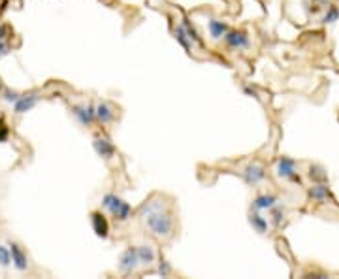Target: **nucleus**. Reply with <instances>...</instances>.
<instances>
[{
	"label": "nucleus",
	"instance_id": "obj_1",
	"mask_svg": "<svg viewBox=\"0 0 339 279\" xmlns=\"http://www.w3.org/2000/svg\"><path fill=\"white\" fill-rule=\"evenodd\" d=\"M141 221L145 224V228L153 234V236L160 238V239H168L173 236V228H175V221L171 211L166 209V206L160 209H155L151 213H147L145 217H141Z\"/></svg>",
	"mask_w": 339,
	"mask_h": 279
},
{
	"label": "nucleus",
	"instance_id": "obj_2",
	"mask_svg": "<svg viewBox=\"0 0 339 279\" xmlns=\"http://www.w3.org/2000/svg\"><path fill=\"white\" fill-rule=\"evenodd\" d=\"M102 208L108 209L110 215H112L117 223H125V221H128V219L132 217V208H130V204L125 202L123 198H119L117 195H113V193L104 195V198H102Z\"/></svg>",
	"mask_w": 339,
	"mask_h": 279
},
{
	"label": "nucleus",
	"instance_id": "obj_3",
	"mask_svg": "<svg viewBox=\"0 0 339 279\" xmlns=\"http://www.w3.org/2000/svg\"><path fill=\"white\" fill-rule=\"evenodd\" d=\"M140 266L138 262V255H136V247H128L121 253L119 257V262H117V270L123 274V276H130L136 272V268Z\"/></svg>",
	"mask_w": 339,
	"mask_h": 279
},
{
	"label": "nucleus",
	"instance_id": "obj_4",
	"mask_svg": "<svg viewBox=\"0 0 339 279\" xmlns=\"http://www.w3.org/2000/svg\"><path fill=\"white\" fill-rule=\"evenodd\" d=\"M72 113L74 117L79 121L81 126H93L96 123V112H94V106L93 104H87V106H72Z\"/></svg>",
	"mask_w": 339,
	"mask_h": 279
},
{
	"label": "nucleus",
	"instance_id": "obj_5",
	"mask_svg": "<svg viewBox=\"0 0 339 279\" xmlns=\"http://www.w3.org/2000/svg\"><path fill=\"white\" fill-rule=\"evenodd\" d=\"M277 176L282 179H288V181H300L296 172V162L288 157H281L277 160Z\"/></svg>",
	"mask_w": 339,
	"mask_h": 279
},
{
	"label": "nucleus",
	"instance_id": "obj_6",
	"mask_svg": "<svg viewBox=\"0 0 339 279\" xmlns=\"http://www.w3.org/2000/svg\"><path fill=\"white\" fill-rule=\"evenodd\" d=\"M225 42L230 49L240 51V49H247L249 47V36L243 30H228L225 34Z\"/></svg>",
	"mask_w": 339,
	"mask_h": 279
},
{
	"label": "nucleus",
	"instance_id": "obj_7",
	"mask_svg": "<svg viewBox=\"0 0 339 279\" xmlns=\"http://www.w3.org/2000/svg\"><path fill=\"white\" fill-rule=\"evenodd\" d=\"M91 224H93V230L98 238L106 239L110 236V223H108V219L102 211H93L91 213Z\"/></svg>",
	"mask_w": 339,
	"mask_h": 279
},
{
	"label": "nucleus",
	"instance_id": "obj_8",
	"mask_svg": "<svg viewBox=\"0 0 339 279\" xmlns=\"http://www.w3.org/2000/svg\"><path fill=\"white\" fill-rule=\"evenodd\" d=\"M93 147H94L96 155H98V157H102L104 160H110V159H113V157H115V145H113L108 138H104V136L94 138V141H93Z\"/></svg>",
	"mask_w": 339,
	"mask_h": 279
},
{
	"label": "nucleus",
	"instance_id": "obj_9",
	"mask_svg": "<svg viewBox=\"0 0 339 279\" xmlns=\"http://www.w3.org/2000/svg\"><path fill=\"white\" fill-rule=\"evenodd\" d=\"M94 112H96V121H100L102 125H110L115 119V108L110 102H98L94 106Z\"/></svg>",
	"mask_w": 339,
	"mask_h": 279
},
{
	"label": "nucleus",
	"instance_id": "obj_10",
	"mask_svg": "<svg viewBox=\"0 0 339 279\" xmlns=\"http://www.w3.org/2000/svg\"><path fill=\"white\" fill-rule=\"evenodd\" d=\"M264 178H266V172L260 164H249L243 170V179L249 185H258Z\"/></svg>",
	"mask_w": 339,
	"mask_h": 279
},
{
	"label": "nucleus",
	"instance_id": "obj_11",
	"mask_svg": "<svg viewBox=\"0 0 339 279\" xmlns=\"http://www.w3.org/2000/svg\"><path fill=\"white\" fill-rule=\"evenodd\" d=\"M136 255H138V262L141 266H151L156 262V251L153 245H147V243L138 245L136 247Z\"/></svg>",
	"mask_w": 339,
	"mask_h": 279
},
{
	"label": "nucleus",
	"instance_id": "obj_12",
	"mask_svg": "<svg viewBox=\"0 0 339 279\" xmlns=\"http://www.w3.org/2000/svg\"><path fill=\"white\" fill-rule=\"evenodd\" d=\"M12 249H10V257H12V262H14V266L19 270V272H25L28 268V259H27V253L23 251L17 243H12L10 245Z\"/></svg>",
	"mask_w": 339,
	"mask_h": 279
},
{
	"label": "nucleus",
	"instance_id": "obj_13",
	"mask_svg": "<svg viewBox=\"0 0 339 279\" xmlns=\"http://www.w3.org/2000/svg\"><path fill=\"white\" fill-rule=\"evenodd\" d=\"M14 104H15V113L30 112L38 104V95L36 93H30V95H25V97H19Z\"/></svg>",
	"mask_w": 339,
	"mask_h": 279
},
{
	"label": "nucleus",
	"instance_id": "obj_14",
	"mask_svg": "<svg viewBox=\"0 0 339 279\" xmlns=\"http://www.w3.org/2000/svg\"><path fill=\"white\" fill-rule=\"evenodd\" d=\"M279 202V198L275 195H260L253 200V211H262V209L273 208Z\"/></svg>",
	"mask_w": 339,
	"mask_h": 279
},
{
	"label": "nucleus",
	"instance_id": "obj_15",
	"mask_svg": "<svg viewBox=\"0 0 339 279\" xmlns=\"http://www.w3.org/2000/svg\"><path fill=\"white\" fill-rule=\"evenodd\" d=\"M207 30H209V36L213 40H221L225 38V34L228 32V25L219 21V19H209L207 21Z\"/></svg>",
	"mask_w": 339,
	"mask_h": 279
},
{
	"label": "nucleus",
	"instance_id": "obj_16",
	"mask_svg": "<svg viewBox=\"0 0 339 279\" xmlns=\"http://www.w3.org/2000/svg\"><path fill=\"white\" fill-rule=\"evenodd\" d=\"M249 223H251L254 232H258V234H266V230H268V221H266L258 211H251V215H249Z\"/></svg>",
	"mask_w": 339,
	"mask_h": 279
},
{
	"label": "nucleus",
	"instance_id": "obj_17",
	"mask_svg": "<svg viewBox=\"0 0 339 279\" xmlns=\"http://www.w3.org/2000/svg\"><path fill=\"white\" fill-rule=\"evenodd\" d=\"M175 38H177V42L181 43L187 51H190V49H192V42H190L188 34L185 32L183 25H177V27H175Z\"/></svg>",
	"mask_w": 339,
	"mask_h": 279
},
{
	"label": "nucleus",
	"instance_id": "obj_18",
	"mask_svg": "<svg viewBox=\"0 0 339 279\" xmlns=\"http://www.w3.org/2000/svg\"><path fill=\"white\" fill-rule=\"evenodd\" d=\"M183 28H185V32L188 34V38H190V42L192 43H202V40H200V36H198V32H196V28L192 27L190 23H188V19H183Z\"/></svg>",
	"mask_w": 339,
	"mask_h": 279
},
{
	"label": "nucleus",
	"instance_id": "obj_19",
	"mask_svg": "<svg viewBox=\"0 0 339 279\" xmlns=\"http://www.w3.org/2000/svg\"><path fill=\"white\" fill-rule=\"evenodd\" d=\"M309 195L313 196L315 200H324L326 196H328V187L322 185V183H319V185H315V187L311 189Z\"/></svg>",
	"mask_w": 339,
	"mask_h": 279
},
{
	"label": "nucleus",
	"instance_id": "obj_20",
	"mask_svg": "<svg viewBox=\"0 0 339 279\" xmlns=\"http://www.w3.org/2000/svg\"><path fill=\"white\" fill-rule=\"evenodd\" d=\"M269 211H271L273 224H277V226H279V224H281V221L284 219V213H286V211H284V208H281V206H277V204H275L273 208H269Z\"/></svg>",
	"mask_w": 339,
	"mask_h": 279
},
{
	"label": "nucleus",
	"instance_id": "obj_21",
	"mask_svg": "<svg viewBox=\"0 0 339 279\" xmlns=\"http://www.w3.org/2000/svg\"><path fill=\"white\" fill-rule=\"evenodd\" d=\"M309 178L315 179V181H326V174L322 168L319 166H311L309 168Z\"/></svg>",
	"mask_w": 339,
	"mask_h": 279
},
{
	"label": "nucleus",
	"instance_id": "obj_22",
	"mask_svg": "<svg viewBox=\"0 0 339 279\" xmlns=\"http://www.w3.org/2000/svg\"><path fill=\"white\" fill-rule=\"evenodd\" d=\"M171 266H170V262L168 260H160L158 262V268H156V274L158 276H162V278H168V276H171Z\"/></svg>",
	"mask_w": 339,
	"mask_h": 279
},
{
	"label": "nucleus",
	"instance_id": "obj_23",
	"mask_svg": "<svg viewBox=\"0 0 339 279\" xmlns=\"http://www.w3.org/2000/svg\"><path fill=\"white\" fill-rule=\"evenodd\" d=\"M338 19H339V10L336 6H332V8L326 12L324 17H322V23H334V21H338Z\"/></svg>",
	"mask_w": 339,
	"mask_h": 279
},
{
	"label": "nucleus",
	"instance_id": "obj_24",
	"mask_svg": "<svg viewBox=\"0 0 339 279\" xmlns=\"http://www.w3.org/2000/svg\"><path fill=\"white\" fill-rule=\"evenodd\" d=\"M10 260H12V257H10V249L4 247V245H0V266H8L10 264Z\"/></svg>",
	"mask_w": 339,
	"mask_h": 279
},
{
	"label": "nucleus",
	"instance_id": "obj_25",
	"mask_svg": "<svg viewBox=\"0 0 339 279\" xmlns=\"http://www.w3.org/2000/svg\"><path fill=\"white\" fill-rule=\"evenodd\" d=\"M17 98H19V95H17L15 91H8V93H6V100H8V102H15Z\"/></svg>",
	"mask_w": 339,
	"mask_h": 279
},
{
	"label": "nucleus",
	"instance_id": "obj_26",
	"mask_svg": "<svg viewBox=\"0 0 339 279\" xmlns=\"http://www.w3.org/2000/svg\"><path fill=\"white\" fill-rule=\"evenodd\" d=\"M6 136H8V128L4 126V123L0 121V141H4L6 140Z\"/></svg>",
	"mask_w": 339,
	"mask_h": 279
},
{
	"label": "nucleus",
	"instance_id": "obj_27",
	"mask_svg": "<svg viewBox=\"0 0 339 279\" xmlns=\"http://www.w3.org/2000/svg\"><path fill=\"white\" fill-rule=\"evenodd\" d=\"M6 53H8V45H6V43L0 40V57L6 55Z\"/></svg>",
	"mask_w": 339,
	"mask_h": 279
},
{
	"label": "nucleus",
	"instance_id": "obj_28",
	"mask_svg": "<svg viewBox=\"0 0 339 279\" xmlns=\"http://www.w3.org/2000/svg\"><path fill=\"white\" fill-rule=\"evenodd\" d=\"M6 32H8V27H0V40L4 38V34H6Z\"/></svg>",
	"mask_w": 339,
	"mask_h": 279
},
{
	"label": "nucleus",
	"instance_id": "obj_29",
	"mask_svg": "<svg viewBox=\"0 0 339 279\" xmlns=\"http://www.w3.org/2000/svg\"><path fill=\"white\" fill-rule=\"evenodd\" d=\"M0 91H2V87H0Z\"/></svg>",
	"mask_w": 339,
	"mask_h": 279
}]
</instances>
